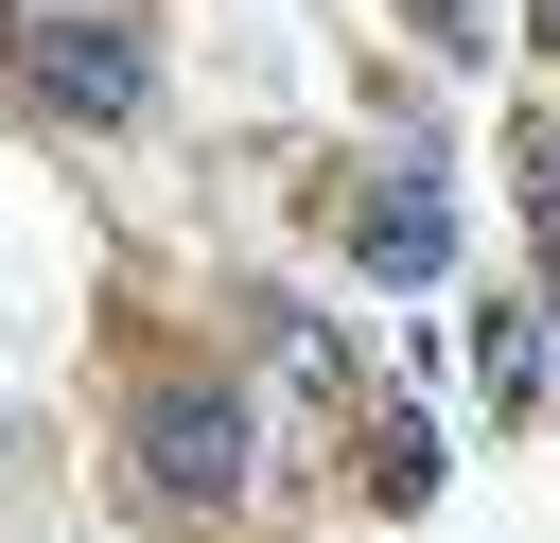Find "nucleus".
<instances>
[{"label": "nucleus", "instance_id": "nucleus-1", "mask_svg": "<svg viewBox=\"0 0 560 543\" xmlns=\"http://www.w3.org/2000/svg\"><path fill=\"white\" fill-rule=\"evenodd\" d=\"M245 455H262V420H245V385H210V368H158V385L122 403V490L175 508V525H228V508H245Z\"/></svg>", "mask_w": 560, "mask_h": 543}, {"label": "nucleus", "instance_id": "nucleus-2", "mask_svg": "<svg viewBox=\"0 0 560 543\" xmlns=\"http://www.w3.org/2000/svg\"><path fill=\"white\" fill-rule=\"evenodd\" d=\"M0 70H18L70 140H122V123L158 105V53H140V18H105V0H18V18H0Z\"/></svg>", "mask_w": 560, "mask_h": 543}, {"label": "nucleus", "instance_id": "nucleus-3", "mask_svg": "<svg viewBox=\"0 0 560 543\" xmlns=\"http://www.w3.org/2000/svg\"><path fill=\"white\" fill-rule=\"evenodd\" d=\"M350 263H368V280H402V298H438V263H455L438 175H368V193H350Z\"/></svg>", "mask_w": 560, "mask_h": 543}, {"label": "nucleus", "instance_id": "nucleus-4", "mask_svg": "<svg viewBox=\"0 0 560 543\" xmlns=\"http://www.w3.org/2000/svg\"><path fill=\"white\" fill-rule=\"evenodd\" d=\"M262 350H280V385H315V403H368V385H350V350H332L315 315H262Z\"/></svg>", "mask_w": 560, "mask_h": 543}, {"label": "nucleus", "instance_id": "nucleus-5", "mask_svg": "<svg viewBox=\"0 0 560 543\" xmlns=\"http://www.w3.org/2000/svg\"><path fill=\"white\" fill-rule=\"evenodd\" d=\"M525 228H542V298H560V123H525Z\"/></svg>", "mask_w": 560, "mask_h": 543}, {"label": "nucleus", "instance_id": "nucleus-6", "mask_svg": "<svg viewBox=\"0 0 560 543\" xmlns=\"http://www.w3.org/2000/svg\"><path fill=\"white\" fill-rule=\"evenodd\" d=\"M490 403H542V315H490Z\"/></svg>", "mask_w": 560, "mask_h": 543}]
</instances>
